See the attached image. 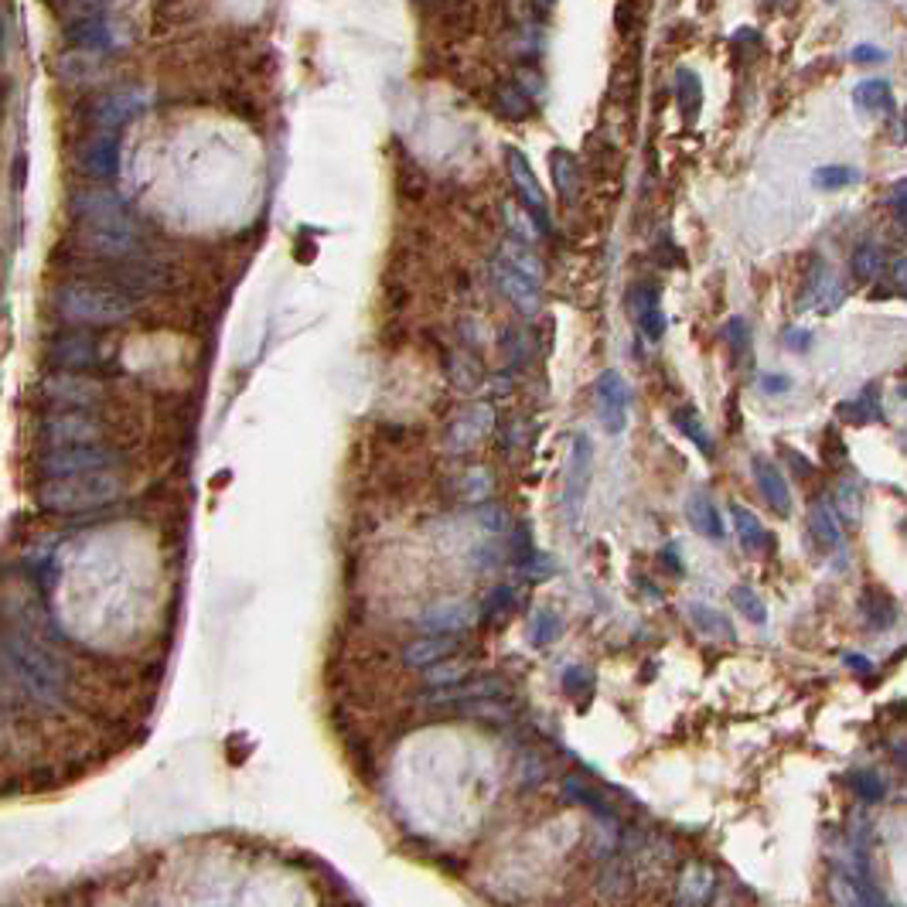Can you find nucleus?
I'll list each match as a JSON object with an SVG mask.
<instances>
[{
  "instance_id": "39448f33",
  "label": "nucleus",
  "mask_w": 907,
  "mask_h": 907,
  "mask_svg": "<svg viewBox=\"0 0 907 907\" xmlns=\"http://www.w3.org/2000/svg\"><path fill=\"white\" fill-rule=\"evenodd\" d=\"M103 420H96L86 410H62V413H48L41 420V440L52 444V451L62 447H93L103 437Z\"/></svg>"
},
{
  "instance_id": "37998d69",
  "label": "nucleus",
  "mask_w": 907,
  "mask_h": 907,
  "mask_svg": "<svg viewBox=\"0 0 907 907\" xmlns=\"http://www.w3.org/2000/svg\"><path fill=\"white\" fill-rule=\"evenodd\" d=\"M856 106L863 110H884L890 106V82L887 79H863L860 86L853 89Z\"/></svg>"
},
{
  "instance_id": "c9c22d12",
  "label": "nucleus",
  "mask_w": 907,
  "mask_h": 907,
  "mask_svg": "<svg viewBox=\"0 0 907 907\" xmlns=\"http://www.w3.org/2000/svg\"><path fill=\"white\" fill-rule=\"evenodd\" d=\"M672 423L679 427V434H686V440H693V444L700 447V454L713 457V437H710V430H706V423L700 420V413H696V406H679V410L672 413Z\"/></svg>"
},
{
  "instance_id": "a19ab883",
  "label": "nucleus",
  "mask_w": 907,
  "mask_h": 907,
  "mask_svg": "<svg viewBox=\"0 0 907 907\" xmlns=\"http://www.w3.org/2000/svg\"><path fill=\"white\" fill-rule=\"evenodd\" d=\"M468 672H471V665L468 662H437V665H430L427 672H423V682H427L430 689H447V686H457V682H464L468 679Z\"/></svg>"
},
{
  "instance_id": "6e6d98bb",
  "label": "nucleus",
  "mask_w": 907,
  "mask_h": 907,
  "mask_svg": "<svg viewBox=\"0 0 907 907\" xmlns=\"http://www.w3.org/2000/svg\"><path fill=\"white\" fill-rule=\"evenodd\" d=\"M785 338H788V341H792V345H795V348H809V341H812V335H809V331H788V335H785Z\"/></svg>"
},
{
  "instance_id": "f03ea898",
  "label": "nucleus",
  "mask_w": 907,
  "mask_h": 907,
  "mask_svg": "<svg viewBox=\"0 0 907 907\" xmlns=\"http://www.w3.org/2000/svg\"><path fill=\"white\" fill-rule=\"evenodd\" d=\"M123 492V474L110 471H89V474H69V478H48L38 488V509L52 515L86 512L110 505Z\"/></svg>"
},
{
  "instance_id": "ea45409f",
  "label": "nucleus",
  "mask_w": 907,
  "mask_h": 907,
  "mask_svg": "<svg viewBox=\"0 0 907 907\" xmlns=\"http://www.w3.org/2000/svg\"><path fill=\"white\" fill-rule=\"evenodd\" d=\"M730 601L737 604V611L744 614L751 624H768V604L761 601V594H757L754 587L737 584L734 590H730Z\"/></svg>"
},
{
  "instance_id": "7c9ffc66",
  "label": "nucleus",
  "mask_w": 907,
  "mask_h": 907,
  "mask_svg": "<svg viewBox=\"0 0 907 907\" xmlns=\"http://www.w3.org/2000/svg\"><path fill=\"white\" fill-rule=\"evenodd\" d=\"M549 171H553V185L560 191L563 202H573L580 191V168H577V161H573V154L556 147V151L549 154Z\"/></svg>"
},
{
  "instance_id": "473e14b6",
  "label": "nucleus",
  "mask_w": 907,
  "mask_h": 907,
  "mask_svg": "<svg viewBox=\"0 0 907 907\" xmlns=\"http://www.w3.org/2000/svg\"><path fill=\"white\" fill-rule=\"evenodd\" d=\"M839 416H843L846 423H853V427L880 420V416H884V410H880V386H867L856 399L839 403Z\"/></svg>"
},
{
  "instance_id": "f8f14e48",
  "label": "nucleus",
  "mask_w": 907,
  "mask_h": 907,
  "mask_svg": "<svg viewBox=\"0 0 907 907\" xmlns=\"http://www.w3.org/2000/svg\"><path fill=\"white\" fill-rule=\"evenodd\" d=\"M147 106V89L140 86H123L113 89V93L99 96L93 103V123L99 127V133H116L127 120H133L140 110Z\"/></svg>"
},
{
  "instance_id": "2eb2a0df",
  "label": "nucleus",
  "mask_w": 907,
  "mask_h": 907,
  "mask_svg": "<svg viewBox=\"0 0 907 907\" xmlns=\"http://www.w3.org/2000/svg\"><path fill=\"white\" fill-rule=\"evenodd\" d=\"M826 887L836 907H890L870 877H856V873H846L839 867L829 873Z\"/></svg>"
},
{
  "instance_id": "7ed1b4c3",
  "label": "nucleus",
  "mask_w": 907,
  "mask_h": 907,
  "mask_svg": "<svg viewBox=\"0 0 907 907\" xmlns=\"http://www.w3.org/2000/svg\"><path fill=\"white\" fill-rule=\"evenodd\" d=\"M55 307L65 321L72 324H89V328H110V324L127 321L133 314V297L120 287L106 284H86V280H72L62 284L55 294Z\"/></svg>"
},
{
  "instance_id": "4c0bfd02",
  "label": "nucleus",
  "mask_w": 907,
  "mask_h": 907,
  "mask_svg": "<svg viewBox=\"0 0 907 907\" xmlns=\"http://www.w3.org/2000/svg\"><path fill=\"white\" fill-rule=\"evenodd\" d=\"M495 103H498V113H502L505 120H512V123L529 120V113H532V99H529V93H526V89L515 86V82H509V86L498 89V93H495Z\"/></svg>"
},
{
  "instance_id": "5701e85b",
  "label": "nucleus",
  "mask_w": 907,
  "mask_h": 907,
  "mask_svg": "<svg viewBox=\"0 0 907 907\" xmlns=\"http://www.w3.org/2000/svg\"><path fill=\"white\" fill-rule=\"evenodd\" d=\"M65 38H69L72 48H79V52H89V55H103L106 48L113 45L110 24L99 18V14H82V18L69 21V24H65Z\"/></svg>"
},
{
  "instance_id": "09e8293b",
  "label": "nucleus",
  "mask_w": 907,
  "mask_h": 907,
  "mask_svg": "<svg viewBox=\"0 0 907 907\" xmlns=\"http://www.w3.org/2000/svg\"><path fill=\"white\" fill-rule=\"evenodd\" d=\"M563 693H567V696L590 693V672L580 669V665H573V669L563 672Z\"/></svg>"
},
{
  "instance_id": "72a5a7b5",
  "label": "nucleus",
  "mask_w": 907,
  "mask_h": 907,
  "mask_svg": "<svg viewBox=\"0 0 907 907\" xmlns=\"http://www.w3.org/2000/svg\"><path fill=\"white\" fill-rule=\"evenodd\" d=\"M850 270H853L856 284H873V280H880L884 277V270H887L884 249H880L877 243H860L856 246V253H853V260H850Z\"/></svg>"
},
{
  "instance_id": "864d4df0",
  "label": "nucleus",
  "mask_w": 907,
  "mask_h": 907,
  "mask_svg": "<svg viewBox=\"0 0 907 907\" xmlns=\"http://www.w3.org/2000/svg\"><path fill=\"white\" fill-rule=\"evenodd\" d=\"M761 389H764L768 396L788 393V389H792V379H788V376H764V379H761Z\"/></svg>"
},
{
  "instance_id": "79ce46f5",
  "label": "nucleus",
  "mask_w": 907,
  "mask_h": 907,
  "mask_svg": "<svg viewBox=\"0 0 907 907\" xmlns=\"http://www.w3.org/2000/svg\"><path fill=\"white\" fill-rule=\"evenodd\" d=\"M457 488H461L464 502H485V498L492 495V488H495L492 471L488 468H468L461 474V481H457Z\"/></svg>"
},
{
  "instance_id": "aec40b11",
  "label": "nucleus",
  "mask_w": 907,
  "mask_h": 907,
  "mask_svg": "<svg viewBox=\"0 0 907 907\" xmlns=\"http://www.w3.org/2000/svg\"><path fill=\"white\" fill-rule=\"evenodd\" d=\"M492 277H495L498 290H502V294L509 297L512 307L522 314V318H532V314L539 311V287L532 284V280L519 277V273H515L509 263L495 260V263H492Z\"/></svg>"
},
{
  "instance_id": "2f4dec72",
  "label": "nucleus",
  "mask_w": 907,
  "mask_h": 907,
  "mask_svg": "<svg viewBox=\"0 0 907 907\" xmlns=\"http://www.w3.org/2000/svg\"><path fill=\"white\" fill-rule=\"evenodd\" d=\"M502 263H509L519 277L532 280V284H543V263H539V256L532 253V249L522 243V239H509V243L502 246V256H498Z\"/></svg>"
},
{
  "instance_id": "423d86ee",
  "label": "nucleus",
  "mask_w": 907,
  "mask_h": 907,
  "mask_svg": "<svg viewBox=\"0 0 907 907\" xmlns=\"http://www.w3.org/2000/svg\"><path fill=\"white\" fill-rule=\"evenodd\" d=\"M120 464V454L113 447L93 444V447H62L41 457V474L48 478H69V474H89V471H110Z\"/></svg>"
},
{
  "instance_id": "13d9d810",
  "label": "nucleus",
  "mask_w": 907,
  "mask_h": 907,
  "mask_svg": "<svg viewBox=\"0 0 907 907\" xmlns=\"http://www.w3.org/2000/svg\"><path fill=\"white\" fill-rule=\"evenodd\" d=\"M0 99H4V89H0Z\"/></svg>"
},
{
  "instance_id": "6e6552de",
  "label": "nucleus",
  "mask_w": 907,
  "mask_h": 907,
  "mask_svg": "<svg viewBox=\"0 0 907 907\" xmlns=\"http://www.w3.org/2000/svg\"><path fill=\"white\" fill-rule=\"evenodd\" d=\"M590 457H594V447H590L587 434H577L570 447V461H567V481H563V492H560V505H563V515H567L570 526L580 522V512H584V502H587Z\"/></svg>"
},
{
  "instance_id": "de8ad7c7",
  "label": "nucleus",
  "mask_w": 907,
  "mask_h": 907,
  "mask_svg": "<svg viewBox=\"0 0 907 907\" xmlns=\"http://www.w3.org/2000/svg\"><path fill=\"white\" fill-rule=\"evenodd\" d=\"M512 604H515V590L502 584L485 597V604H478V611H481V618H498V614L512 611Z\"/></svg>"
},
{
  "instance_id": "f257e3e1",
  "label": "nucleus",
  "mask_w": 907,
  "mask_h": 907,
  "mask_svg": "<svg viewBox=\"0 0 907 907\" xmlns=\"http://www.w3.org/2000/svg\"><path fill=\"white\" fill-rule=\"evenodd\" d=\"M0 662H4L7 676L24 696V703L62 710L65 700H69V669H65V662L55 659L45 645H38L24 631H4L0 635Z\"/></svg>"
},
{
  "instance_id": "9d476101",
  "label": "nucleus",
  "mask_w": 907,
  "mask_h": 907,
  "mask_svg": "<svg viewBox=\"0 0 907 907\" xmlns=\"http://www.w3.org/2000/svg\"><path fill=\"white\" fill-rule=\"evenodd\" d=\"M481 621L478 604L468 601V597H447V601L430 604L427 611L420 614V628L427 635H447V638H461L464 631H471L474 624Z\"/></svg>"
},
{
  "instance_id": "4be33fe9",
  "label": "nucleus",
  "mask_w": 907,
  "mask_h": 907,
  "mask_svg": "<svg viewBox=\"0 0 907 907\" xmlns=\"http://www.w3.org/2000/svg\"><path fill=\"white\" fill-rule=\"evenodd\" d=\"M751 471H754V481L757 488H761V495L768 498V505L775 509L778 515H788L792 512V488H788L785 474L778 471L775 461H768V457H751Z\"/></svg>"
},
{
  "instance_id": "0eeeda50",
  "label": "nucleus",
  "mask_w": 907,
  "mask_h": 907,
  "mask_svg": "<svg viewBox=\"0 0 907 907\" xmlns=\"http://www.w3.org/2000/svg\"><path fill=\"white\" fill-rule=\"evenodd\" d=\"M505 157H509V174H512V185L519 191L522 205L529 212V222L536 226L539 236H549L553 232V222H549V202L539 188V178L532 174V164L526 161V154L519 147H505Z\"/></svg>"
},
{
  "instance_id": "f704fd0d",
  "label": "nucleus",
  "mask_w": 907,
  "mask_h": 907,
  "mask_svg": "<svg viewBox=\"0 0 907 907\" xmlns=\"http://www.w3.org/2000/svg\"><path fill=\"white\" fill-rule=\"evenodd\" d=\"M689 618H693L696 631H703V635H710V638H727V642H734L737 638V631H734V624H730L727 614L717 611V607H710V604H693L689 607Z\"/></svg>"
},
{
  "instance_id": "20e7f679",
  "label": "nucleus",
  "mask_w": 907,
  "mask_h": 907,
  "mask_svg": "<svg viewBox=\"0 0 907 907\" xmlns=\"http://www.w3.org/2000/svg\"><path fill=\"white\" fill-rule=\"evenodd\" d=\"M79 239L82 246L93 249L96 256H106V260H127L140 249V229L130 219V212L96 222H79Z\"/></svg>"
},
{
  "instance_id": "9b49d317",
  "label": "nucleus",
  "mask_w": 907,
  "mask_h": 907,
  "mask_svg": "<svg viewBox=\"0 0 907 907\" xmlns=\"http://www.w3.org/2000/svg\"><path fill=\"white\" fill-rule=\"evenodd\" d=\"M485 700H509V682L498 676H481V679H464L447 689H430V693L420 696L423 706H471Z\"/></svg>"
},
{
  "instance_id": "3c124183",
  "label": "nucleus",
  "mask_w": 907,
  "mask_h": 907,
  "mask_svg": "<svg viewBox=\"0 0 907 907\" xmlns=\"http://www.w3.org/2000/svg\"><path fill=\"white\" fill-rule=\"evenodd\" d=\"M850 58L853 62H887V52L877 45H856Z\"/></svg>"
},
{
  "instance_id": "a878e982",
  "label": "nucleus",
  "mask_w": 907,
  "mask_h": 907,
  "mask_svg": "<svg viewBox=\"0 0 907 907\" xmlns=\"http://www.w3.org/2000/svg\"><path fill=\"white\" fill-rule=\"evenodd\" d=\"M72 212H76L79 222H96V219H110V215L127 212V205H123V198L113 195V191L89 188L72 198Z\"/></svg>"
},
{
  "instance_id": "dca6fc26",
  "label": "nucleus",
  "mask_w": 907,
  "mask_h": 907,
  "mask_svg": "<svg viewBox=\"0 0 907 907\" xmlns=\"http://www.w3.org/2000/svg\"><path fill=\"white\" fill-rule=\"evenodd\" d=\"M45 396L55 406H93L103 399V386L96 379L76 376V372H55L45 379Z\"/></svg>"
},
{
  "instance_id": "603ef678",
  "label": "nucleus",
  "mask_w": 907,
  "mask_h": 907,
  "mask_svg": "<svg viewBox=\"0 0 907 907\" xmlns=\"http://www.w3.org/2000/svg\"><path fill=\"white\" fill-rule=\"evenodd\" d=\"M478 519L485 522L488 529H505V522H509V512H502V509H495V505H488V509H481V512H478Z\"/></svg>"
},
{
  "instance_id": "58836bf2",
  "label": "nucleus",
  "mask_w": 907,
  "mask_h": 907,
  "mask_svg": "<svg viewBox=\"0 0 907 907\" xmlns=\"http://www.w3.org/2000/svg\"><path fill=\"white\" fill-rule=\"evenodd\" d=\"M863 174L860 168H850V164H822V168L812 171V185L822 191H839V188H850L856 185Z\"/></svg>"
},
{
  "instance_id": "bb28decb",
  "label": "nucleus",
  "mask_w": 907,
  "mask_h": 907,
  "mask_svg": "<svg viewBox=\"0 0 907 907\" xmlns=\"http://www.w3.org/2000/svg\"><path fill=\"white\" fill-rule=\"evenodd\" d=\"M809 529L822 549H829V553L832 549H843V526H839V515L832 512L826 498H815L809 505Z\"/></svg>"
},
{
  "instance_id": "4d7b16f0",
  "label": "nucleus",
  "mask_w": 907,
  "mask_h": 907,
  "mask_svg": "<svg viewBox=\"0 0 907 907\" xmlns=\"http://www.w3.org/2000/svg\"><path fill=\"white\" fill-rule=\"evenodd\" d=\"M4 737H7V723H4V713H0V744H4Z\"/></svg>"
},
{
  "instance_id": "a211bd4d",
  "label": "nucleus",
  "mask_w": 907,
  "mask_h": 907,
  "mask_svg": "<svg viewBox=\"0 0 907 907\" xmlns=\"http://www.w3.org/2000/svg\"><path fill=\"white\" fill-rule=\"evenodd\" d=\"M662 290L655 280H645V284H638L631 290V311H635V324L638 331L648 338V341H662L665 335V311H662Z\"/></svg>"
},
{
  "instance_id": "b1692460",
  "label": "nucleus",
  "mask_w": 907,
  "mask_h": 907,
  "mask_svg": "<svg viewBox=\"0 0 907 907\" xmlns=\"http://www.w3.org/2000/svg\"><path fill=\"white\" fill-rule=\"evenodd\" d=\"M686 519H689V526L696 529V536H703V539L720 543V539L727 536V526H723V515L717 509V502H713L706 492H693L686 498Z\"/></svg>"
},
{
  "instance_id": "e433bc0d",
  "label": "nucleus",
  "mask_w": 907,
  "mask_h": 907,
  "mask_svg": "<svg viewBox=\"0 0 907 907\" xmlns=\"http://www.w3.org/2000/svg\"><path fill=\"white\" fill-rule=\"evenodd\" d=\"M560 635H563L560 614L549 611V607H536V611H532V621H529V642L536 648H546V645H553Z\"/></svg>"
},
{
  "instance_id": "5fc2aeb1",
  "label": "nucleus",
  "mask_w": 907,
  "mask_h": 907,
  "mask_svg": "<svg viewBox=\"0 0 907 907\" xmlns=\"http://www.w3.org/2000/svg\"><path fill=\"white\" fill-rule=\"evenodd\" d=\"M843 662L850 665L853 672H863V676H870V672H873V662L867 659V655H853V652H846V655H843Z\"/></svg>"
},
{
  "instance_id": "c85d7f7f",
  "label": "nucleus",
  "mask_w": 907,
  "mask_h": 907,
  "mask_svg": "<svg viewBox=\"0 0 907 907\" xmlns=\"http://www.w3.org/2000/svg\"><path fill=\"white\" fill-rule=\"evenodd\" d=\"M672 89H676V103H679L682 116H686V123H693L696 116H700V106H703V82H700V76H696L689 65H679Z\"/></svg>"
},
{
  "instance_id": "8fccbe9b",
  "label": "nucleus",
  "mask_w": 907,
  "mask_h": 907,
  "mask_svg": "<svg viewBox=\"0 0 907 907\" xmlns=\"http://www.w3.org/2000/svg\"><path fill=\"white\" fill-rule=\"evenodd\" d=\"M904 198H907V188H904V181H897V185L890 188V198H887V205H890V212H894L897 222H904V215H907Z\"/></svg>"
},
{
  "instance_id": "c756f323",
  "label": "nucleus",
  "mask_w": 907,
  "mask_h": 907,
  "mask_svg": "<svg viewBox=\"0 0 907 907\" xmlns=\"http://www.w3.org/2000/svg\"><path fill=\"white\" fill-rule=\"evenodd\" d=\"M860 614H863V621H867L870 628L884 631V628L894 624V614H897L894 597H890L884 587H867L863 590V597H860Z\"/></svg>"
},
{
  "instance_id": "bf43d9fd",
  "label": "nucleus",
  "mask_w": 907,
  "mask_h": 907,
  "mask_svg": "<svg viewBox=\"0 0 907 907\" xmlns=\"http://www.w3.org/2000/svg\"><path fill=\"white\" fill-rule=\"evenodd\" d=\"M672 907H682V904H672Z\"/></svg>"
},
{
  "instance_id": "c03bdc74",
  "label": "nucleus",
  "mask_w": 907,
  "mask_h": 907,
  "mask_svg": "<svg viewBox=\"0 0 907 907\" xmlns=\"http://www.w3.org/2000/svg\"><path fill=\"white\" fill-rule=\"evenodd\" d=\"M853 792L863 798V802H880L887 795V781L880 778V771L873 768H860L853 775Z\"/></svg>"
},
{
  "instance_id": "412c9836",
  "label": "nucleus",
  "mask_w": 907,
  "mask_h": 907,
  "mask_svg": "<svg viewBox=\"0 0 907 907\" xmlns=\"http://www.w3.org/2000/svg\"><path fill=\"white\" fill-rule=\"evenodd\" d=\"M713 890H717V870L710 867V863H686L679 873V887H676V897L682 907H700L713 897Z\"/></svg>"
},
{
  "instance_id": "cd10ccee",
  "label": "nucleus",
  "mask_w": 907,
  "mask_h": 907,
  "mask_svg": "<svg viewBox=\"0 0 907 907\" xmlns=\"http://www.w3.org/2000/svg\"><path fill=\"white\" fill-rule=\"evenodd\" d=\"M730 515H734V529H737V536H740V543H744L747 553H764L771 536H768V529H764V522L754 515V509L734 502L730 505Z\"/></svg>"
},
{
  "instance_id": "a18cd8bd",
  "label": "nucleus",
  "mask_w": 907,
  "mask_h": 907,
  "mask_svg": "<svg viewBox=\"0 0 907 907\" xmlns=\"http://www.w3.org/2000/svg\"><path fill=\"white\" fill-rule=\"evenodd\" d=\"M832 512L843 515L846 522H856L860 519V488L853 485V481H843V485L836 488V498H832Z\"/></svg>"
},
{
  "instance_id": "4468645a",
  "label": "nucleus",
  "mask_w": 907,
  "mask_h": 907,
  "mask_svg": "<svg viewBox=\"0 0 907 907\" xmlns=\"http://www.w3.org/2000/svg\"><path fill=\"white\" fill-rule=\"evenodd\" d=\"M76 164H79V171L93 181L113 178L116 168H120V144H116V133H93L89 140H82Z\"/></svg>"
},
{
  "instance_id": "ddd939ff",
  "label": "nucleus",
  "mask_w": 907,
  "mask_h": 907,
  "mask_svg": "<svg viewBox=\"0 0 907 907\" xmlns=\"http://www.w3.org/2000/svg\"><path fill=\"white\" fill-rule=\"evenodd\" d=\"M495 430V406L474 403L468 406L457 420L447 427V451L451 454H468Z\"/></svg>"
},
{
  "instance_id": "393cba45",
  "label": "nucleus",
  "mask_w": 907,
  "mask_h": 907,
  "mask_svg": "<svg viewBox=\"0 0 907 907\" xmlns=\"http://www.w3.org/2000/svg\"><path fill=\"white\" fill-rule=\"evenodd\" d=\"M461 648V638H447V635H423L416 638V642L406 645L403 652V662L410 665V669H430V665L437 662H447L451 655Z\"/></svg>"
},
{
  "instance_id": "6ab92c4d",
  "label": "nucleus",
  "mask_w": 907,
  "mask_h": 907,
  "mask_svg": "<svg viewBox=\"0 0 907 907\" xmlns=\"http://www.w3.org/2000/svg\"><path fill=\"white\" fill-rule=\"evenodd\" d=\"M843 304V284L836 280V273L826 270V266H815L809 273L802 287V301H798V311H819V314H832L836 307Z\"/></svg>"
},
{
  "instance_id": "f3484780",
  "label": "nucleus",
  "mask_w": 907,
  "mask_h": 907,
  "mask_svg": "<svg viewBox=\"0 0 907 907\" xmlns=\"http://www.w3.org/2000/svg\"><path fill=\"white\" fill-rule=\"evenodd\" d=\"M48 359L65 372L89 369V365H96V359H99L96 338L86 335V331H65V335H58L52 345H48Z\"/></svg>"
},
{
  "instance_id": "1a4fd4ad",
  "label": "nucleus",
  "mask_w": 907,
  "mask_h": 907,
  "mask_svg": "<svg viewBox=\"0 0 907 907\" xmlns=\"http://www.w3.org/2000/svg\"><path fill=\"white\" fill-rule=\"evenodd\" d=\"M594 403H597V420L611 437L624 434L628 427V410H631V386L624 382L621 372L607 369L594 386Z\"/></svg>"
},
{
  "instance_id": "49530a36",
  "label": "nucleus",
  "mask_w": 907,
  "mask_h": 907,
  "mask_svg": "<svg viewBox=\"0 0 907 907\" xmlns=\"http://www.w3.org/2000/svg\"><path fill=\"white\" fill-rule=\"evenodd\" d=\"M723 341L730 345V352L737 355H747L751 352V324H747L744 318H730L727 324H723Z\"/></svg>"
}]
</instances>
